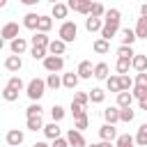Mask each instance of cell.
Masks as SVG:
<instances>
[{
	"mask_svg": "<svg viewBox=\"0 0 147 147\" xmlns=\"http://www.w3.org/2000/svg\"><path fill=\"white\" fill-rule=\"evenodd\" d=\"M136 37L138 39H147V18L140 16L138 23H136Z\"/></svg>",
	"mask_w": 147,
	"mask_h": 147,
	"instance_id": "obj_27",
	"label": "cell"
},
{
	"mask_svg": "<svg viewBox=\"0 0 147 147\" xmlns=\"http://www.w3.org/2000/svg\"><path fill=\"white\" fill-rule=\"evenodd\" d=\"M131 67L138 71V74H145L147 71V55H142V53H138L133 60H131Z\"/></svg>",
	"mask_w": 147,
	"mask_h": 147,
	"instance_id": "obj_20",
	"label": "cell"
},
{
	"mask_svg": "<svg viewBox=\"0 0 147 147\" xmlns=\"http://www.w3.org/2000/svg\"><path fill=\"white\" fill-rule=\"evenodd\" d=\"M133 117H136V110H131V108H119V122L129 124V122H133Z\"/></svg>",
	"mask_w": 147,
	"mask_h": 147,
	"instance_id": "obj_39",
	"label": "cell"
},
{
	"mask_svg": "<svg viewBox=\"0 0 147 147\" xmlns=\"http://www.w3.org/2000/svg\"><path fill=\"white\" fill-rule=\"evenodd\" d=\"M25 126H28V131H34V133H37V131H44L46 124H44L41 115H37V117H28V119H25Z\"/></svg>",
	"mask_w": 147,
	"mask_h": 147,
	"instance_id": "obj_19",
	"label": "cell"
},
{
	"mask_svg": "<svg viewBox=\"0 0 147 147\" xmlns=\"http://www.w3.org/2000/svg\"><path fill=\"white\" fill-rule=\"evenodd\" d=\"M78 74L76 71H67V74H62V87H67V90H76V85H78Z\"/></svg>",
	"mask_w": 147,
	"mask_h": 147,
	"instance_id": "obj_13",
	"label": "cell"
},
{
	"mask_svg": "<svg viewBox=\"0 0 147 147\" xmlns=\"http://www.w3.org/2000/svg\"><path fill=\"white\" fill-rule=\"evenodd\" d=\"M32 147H51V145H46V142H41V140H39V142H34Z\"/></svg>",
	"mask_w": 147,
	"mask_h": 147,
	"instance_id": "obj_52",
	"label": "cell"
},
{
	"mask_svg": "<svg viewBox=\"0 0 147 147\" xmlns=\"http://www.w3.org/2000/svg\"><path fill=\"white\" fill-rule=\"evenodd\" d=\"M71 115H74V119H78V117H83V115H87V113H85L83 106H78V103L71 101Z\"/></svg>",
	"mask_w": 147,
	"mask_h": 147,
	"instance_id": "obj_46",
	"label": "cell"
},
{
	"mask_svg": "<svg viewBox=\"0 0 147 147\" xmlns=\"http://www.w3.org/2000/svg\"><path fill=\"white\" fill-rule=\"evenodd\" d=\"M129 67H131V60H122V57H117V64H115L117 76H126V74H129Z\"/></svg>",
	"mask_w": 147,
	"mask_h": 147,
	"instance_id": "obj_35",
	"label": "cell"
},
{
	"mask_svg": "<svg viewBox=\"0 0 147 147\" xmlns=\"http://www.w3.org/2000/svg\"><path fill=\"white\" fill-rule=\"evenodd\" d=\"M117 147H133L136 145V136H129V133H122L117 140H115Z\"/></svg>",
	"mask_w": 147,
	"mask_h": 147,
	"instance_id": "obj_32",
	"label": "cell"
},
{
	"mask_svg": "<svg viewBox=\"0 0 147 147\" xmlns=\"http://www.w3.org/2000/svg\"><path fill=\"white\" fill-rule=\"evenodd\" d=\"M136 145H138V147H147V124H140V126H138Z\"/></svg>",
	"mask_w": 147,
	"mask_h": 147,
	"instance_id": "obj_28",
	"label": "cell"
},
{
	"mask_svg": "<svg viewBox=\"0 0 147 147\" xmlns=\"http://www.w3.org/2000/svg\"><path fill=\"white\" fill-rule=\"evenodd\" d=\"M103 99H106V92L101 87H92L90 90V101L92 103H103Z\"/></svg>",
	"mask_w": 147,
	"mask_h": 147,
	"instance_id": "obj_34",
	"label": "cell"
},
{
	"mask_svg": "<svg viewBox=\"0 0 147 147\" xmlns=\"http://www.w3.org/2000/svg\"><path fill=\"white\" fill-rule=\"evenodd\" d=\"M106 85H108V90L110 92H122V80H119V76H110L108 80H106Z\"/></svg>",
	"mask_w": 147,
	"mask_h": 147,
	"instance_id": "obj_36",
	"label": "cell"
},
{
	"mask_svg": "<svg viewBox=\"0 0 147 147\" xmlns=\"http://www.w3.org/2000/svg\"><path fill=\"white\" fill-rule=\"evenodd\" d=\"M140 16H145V18H147V2H145V5H140Z\"/></svg>",
	"mask_w": 147,
	"mask_h": 147,
	"instance_id": "obj_50",
	"label": "cell"
},
{
	"mask_svg": "<svg viewBox=\"0 0 147 147\" xmlns=\"http://www.w3.org/2000/svg\"><path fill=\"white\" fill-rule=\"evenodd\" d=\"M99 138H101L103 142H113V140H117L119 136H117V129H115V124H103V126L99 129Z\"/></svg>",
	"mask_w": 147,
	"mask_h": 147,
	"instance_id": "obj_8",
	"label": "cell"
},
{
	"mask_svg": "<svg viewBox=\"0 0 147 147\" xmlns=\"http://www.w3.org/2000/svg\"><path fill=\"white\" fill-rule=\"evenodd\" d=\"M85 30H87V32H101V30H103V18H92V16H87V18H85Z\"/></svg>",
	"mask_w": 147,
	"mask_h": 147,
	"instance_id": "obj_18",
	"label": "cell"
},
{
	"mask_svg": "<svg viewBox=\"0 0 147 147\" xmlns=\"http://www.w3.org/2000/svg\"><path fill=\"white\" fill-rule=\"evenodd\" d=\"M51 14H53V18H67L69 7H67L64 2H55V5H53V9H51Z\"/></svg>",
	"mask_w": 147,
	"mask_h": 147,
	"instance_id": "obj_24",
	"label": "cell"
},
{
	"mask_svg": "<svg viewBox=\"0 0 147 147\" xmlns=\"http://www.w3.org/2000/svg\"><path fill=\"white\" fill-rule=\"evenodd\" d=\"M46 51H48V48H30V55H32L34 60H41V62H44V60L48 57V55H46Z\"/></svg>",
	"mask_w": 147,
	"mask_h": 147,
	"instance_id": "obj_45",
	"label": "cell"
},
{
	"mask_svg": "<svg viewBox=\"0 0 147 147\" xmlns=\"http://www.w3.org/2000/svg\"><path fill=\"white\" fill-rule=\"evenodd\" d=\"M106 11H108V9H106L101 2H94V5H92V14H90V16H92V18H101V16H106Z\"/></svg>",
	"mask_w": 147,
	"mask_h": 147,
	"instance_id": "obj_40",
	"label": "cell"
},
{
	"mask_svg": "<svg viewBox=\"0 0 147 147\" xmlns=\"http://www.w3.org/2000/svg\"><path fill=\"white\" fill-rule=\"evenodd\" d=\"M9 51H11V55H23V53L28 51V39H25V37L14 39V41L9 44Z\"/></svg>",
	"mask_w": 147,
	"mask_h": 147,
	"instance_id": "obj_11",
	"label": "cell"
},
{
	"mask_svg": "<svg viewBox=\"0 0 147 147\" xmlns=\"http://www.w3.org/2000/svg\"><path fill=\"white\" fill-rule=\"evenodd\" d=\"M136 85H142V87H147V71L136 76Z\"/></svg>",
	"mask_w": 147,
	"mask_h": 147,
	"instance_id": "obj_47",
	"label": "cell"
},
{
	"mask_svg": "<svg viewBox=\"0 0 147 147\" xmlns=\"http://www.w3.org/2000/svg\"><path fill=\"white\" fill-rule=\"evenodd\" d=\"M87 124H90V117H87V115H83V117L74 119V129H76V131H80V133L87 129Z\"/></svg>",
	"mask_w": 147,
	"mask_h": 147,
	"instance_id": "obj_41",
	"label": "cell"
},
{
	"mask_svg": "<svg viewBox=\"0 0 147 147\" xmlns=\"http://www.w3.org/2000/svg\"><path fill=\"white\" fill-rule=\"evenodd\" d=\"M92 51H94V53H99V55H106V53L110 51V41H106V39H101V37H99V39L92 44Z\"/></svg>",
	"mask_w": 147,
	"mask_h": 147,
	"instance_id": "obj_25",
	"label": "cell"
},
{
	"mask_svg": "<svg viewBox=\"0 0 147 147\" xmlns=\"http://www.w3.org/2000/svg\"><path fill=\"white\" fill-rule=\"evenodd\" d=\"M5 140H7V145H11V147H21L23 140H25V133H23L21 129H9L7 136H5Z\"/></svg>",
	"mask_w": 147,
	"mask_h": 147,
	"instance_id": "obj_7",
	"label": "cell"
},
{
	"mask_svg": "<svg viewBox=\"0 0 147 147\" xmlns=\"http://www.w3.org/2000/svg\"><path fill=\"white\" fill-rule=\"evenodd\" d=\"M103 119H106V124H117L119 122V108L117 106H108L103 110Z\"/></svg>",
	"mask_w": 147,
	"mask_h": 147,
	"instance_id": "obj_17",
	"label": "cell"
},
{
	"mask_svg": "<svg viewBox=\"0 0 147 147\" xmlns=\"http://www.w3.org/2000/svg\"><path fill=\"white\" fill-rule=\"evenodd\" d=\"M41 110H44L41 103H30V106L25 108V115H28V117H37V115H41Z\"/></svg>",
	"mask_w": 147,
	"mask_h": 147,
	"instance_id": "obj_42",
	"label": "cell"
},
{
	"mask_svg": "<svg viewBox=\"0 0 147 147\" xmlns=\"http://www.w3.org/2000/svg\"><path fill=\"white\" fill-rule=\"evenodd\" d=\"M119 21H122V14L119 9H108L106 16H103V30H101V39L110 41L117 32H119Z\"/></svg>",
	"mask_w": 147,
	"mask_h": 147,
	"instance_id": "obj_1",
	"label": "cell"
},
{
	"mask_svg": "<svg viewBox=\"0 0 147 147\" xmlns=\"http://www.w3.org/2000/svg\"><path fill=\"white\" fill-rule=\"evenodd\" d=\"M138 108H140V110H147V96H145V99H140V101H138Z\"/></svg>",
	"mask_w": 147,
	"mask_h": 147,
	"instance_id": "obj_49",
	"label": "cell"
},
{
	"mask_svg": "<svg viewBox=\"0 0 147 147\" xmlns=\"http://www.w3.org/2000/svg\"><path fill=\"white\" fill-rule=\"evenodd\" d=\"M64 115H67V110H64L60 103H53V108H51V117H53V122L60 124V122L64 119Z\"/></svg>",
	"mask_w": 147,
	"mask_h": 147,
	"instance_id": "obj_31",
	"label": "cell"
},
{
	"mask_svg": "<svg viewBox=\"0 0 147 147\" xmlns=\"http://www.w3.org/2000/svg\"><path fill=\"white\" fill-rule=\"evenodd\" d=\"M51 41H53V39H48L44 32H37V34L32 37V48H48Z\"/></svg>",
	"mask_w": 147,
	"mask_h": 147,
	"instance_id": "obj_21",
	"label": "cell"
},
{
	"mask_svg": "<svg viewBox=\"0 0 147 147\" xmlns=\"http://www.w3.org/2000/svg\"><path fill=\"white\" fill-rule=\"evenodd\" d=\"M108 71H110V67H108L106 62L94 64V78H96V80H108V78H110V76H108Z\"/></svg>",
	"mask_w": 147,
	"mask_h": 147,
	"instance_id": "obj_23",
	"label": "cell"
},
{
	"mask_svg": "<svg viewBox=\"0 0 147 147\" xmlns=\"http://www.w3.org/2000/svg\"><path fill=\"white\" fill-rule=\"evenodd\" d=\"M51 28H53V18H51V16H41V18H39V28H37V32H44V34H46Z\"/></svg>",
	"mask_w": 147,
	"mask_h": 147,
	"instance_id": "obj_37",
	"label": "cell"
},
{
	"mask_svg": "<svg viewBox=\"0 0 147 147\" xmlns=\"http://www.w3.org/2000/svg\"><path fill=\"white\" fill-rule=\"evenodd\" d=\"M2 99H5V101H16V99H18V92L5 85V90H2Z\"/></svg>",
	"mask_w": 147,
	"mask_h": 147,
	"instance_id": "obj_43",
	"label": "cell"
},
{
	"mask_svg": "<svg viewBox=\"0 0 147 147\" xmlns=\"http://www.w3.org/2000/svg\"><path fill=\"white\" fill-rule=\"evenodd\" d=\"M138 53L133 51V46H119L117 48V57H122V60H133Z\"/></svg>",
	"mask_w": 147,
	"mask_h": 147,
	"instance_id": "obj_29",
	"label": "cell"
},
{
	"mask_svg": "<svg viewBox=\"0 0 147 147\" xmlns=\"http://www.w3.org/2000/svg\"><path fill=\"white\" fill-rule=\"evenodd\" d=\"M131 94H133V99H145L147 96V87H142V85H133V90H131Z\"/></svg>",
	"mask_w": 147,
	"mask_h": 147,
	"instance_id": "obj_44",
	"label": "cell"
},
{
	"mask_svg": "<svg viewBox=\"0 0 147 147\" xmlns=\"http://www.w3.org/2000/svg\"><path fill=\"white\" fill-rule=\"evenodd\" d=\"M21 67H23L21 55H7V60H5V69L7 71H21Z\"/></svg>",
	"mask_w": 147,
	"mask_h": 147,
	"instance_id": "obj_16",
	"label": "cell"
},
{
	"mask_svg": "<svg viewBox=\"0 0 147 147\" xmlns=\"http://www.w3.org/2000/svg\"><path fill=\"white\" fill-rule=\"evenodd\" d=\"M44 136H46L48 140H57V138H62V129H60V124H57V122H48V124L44 126Z\"/></svg>",
	"mask_w": 147,
	"mask_h": 147,
	"instance_id": "obj_10",
	"label": "cell"
},
{
	"mask_svg": "<svg viewBox=\"0 0 147 147\" xmlns=\"http://www.w3.org/2000/svg\"><path fill=\"white\" fill-rule=\"evenodd\" d=\"M76 74H78V78H92V76H94V67H92V62H90V60H83V62L78 64Z\"/></svg>",
	"mask_w": 147,
	"mask_h": 147,
	"instance_id": "obj_12",
	"label": "cell"
},
{
	"mask_svg": "<svg viewBox=\"0 0 147 147\" xmlns=\"http://www.w3.org/2000/svg\"><path fill=\"white\" fill-rule=\"evenodd\" d=\"M46 87H48V90H57V87H62V76H60V74H48V78H46Z\"/></svg>",
	"mask_w": 147,
	"mask_h": 147,
	"instance_id": "obj_30",
	"label": "cell"
},
{
	"mask_svg": "<svg viewBox=\"0 0 147 147\" xmlns=\"http://www.w3.org/2000/svg\"><path fill=\"white\" fill-rule=\"evenodd\" d=\"M119 34H122V37H119V39H122V46H133L136 39H138V37H136V30H131V28H122Z\"/></svg>",
	"mask_w": 147,
	"mask_h": 147,
	"instance_id": "obj_15",
	"label": "cell"
},
{
	"mask_svg": "<svg viewBox=\"0 0 147 147\" xmlns=\"http://www.w3.org/2000/svg\"><path fill=\"white\" fill-rule=\"evenodd\" d=\"M67 140H69V147H87L83 133L76 131V129H69V131H67Z\"/></svg>",
	"mask_w": 147,
	"mask_h": 147,
	"instance_id": "obj_9",
	"label": "cell"
},
{
	"mask_svg": "<svg viewBox=\"0 0 147 147\" xmlns=\"http://www.w3.org/2000/svg\"><path fill=\"white\" fill-rule=\"evenodd\" d=\"M39 18H41V14L28 11V14L23 16V25H25L28 30H37V28H39Z\"/></svg>",
	"mask_w": 147,
	"mask_h": 147,
	"instance_id": "obj_14",
	"label": "cell"
},
{
	"mask_svg": "<svg viewBox=\"0 0 147 147\" xmlns=\"http://www.w3.org/2000/svg\"><path fill=\"white\" fill-rule=\"evenodd\" d=\"M44 69H46L48 74L62 71V69H64V57H60V55H48V57L44 60Z\"/></svg>",
	"mask_w": 147,
	"mask_h": 147,
	"instance_id": "obj_4",
	"label": "cell"
},
{
	"mask_svg": "<svg viewBox=\"0 0 147 147\" xmlns=\"http://www.w3.org/2000/svg\"><path fill=\"white\" fill-rule=\"evenodd\" d=\"M99 147H117V145H113V142H103V140H101V142H99Z\"/></svg>",
	"mask_w": 147,
	"mask_h": 147,
	"instance_id": "obj_51",
	"label": "cell"
},
{
	"mask_svg": "<svg viewBox=\"0 0 147 147\" xmlns=\"http://www.w3.org/2000/svg\"><path fill=\"white\" fill-rule=\"evenodd\" d=\"M92 0H69L67 2V7L69 9H74V11H78V14H85V16H90L92 14Z\"/></svg>",
	"mask_w": 147,
	"mask_h": 147,
	"instance_id": "obj_5",
	"label": "cell"
},
{
	"mask_svg": "<svg viewBox=\"0 0 147 147\" xmlns=\"http://www.w3.org/2000/svg\"><path fill=\"white\" fill-rule=\"evenodd\" d=\"M25 94H28V99H30L32 103H39V99L46 94V80L32 78V80L28 83V87H25Z\"/></svg>",
	"mask_w": 147,
	"mask_h": 147,
	"instance_id": "obj_2",
	"label": "cell"
},
{
	"mask_svg": "<svg viewBox=\"0 0 147 147\" xmlns=\"http://www.w3.org/2000/svg\"><path fill=\"white\" fill-rule=\"evenodd\" d=\"M7 87H11V90H16V92H23L28 85L21 80V76H11V78L7 80Z\"/></svg>",
	"mask_w": 147,
	"mask_h": 147,
	"instance_id": "obj_33",
	"label": "cell"
},
{
	"mask_svg": "<svg viewBox=\"0 0 147 147\" xmlns=\"http://www.w3.org/2000/svg\"><path fill=\"white\" fill-rule=\"evenodd\" d=\"M0 37L5 39V41H14V39H18V23L16 21H9V23H5L2 25V30H0Z\"/></svg>",
	"mask_w": 147,
	"mask_h": 147,
	"instance_id": "obj_6",
	"label": "cell"
},
{
	"mask_svg": "<svg viewBox=\"0 0 147 147\" xmlns=\"http://www.w3.org/2000/svg\"><path fill=\"white\" fill-rule=\"evenodd\" d=\"M76 34H78V25H76L74 21H64V23L60 25V30H57V37H60L64 44L76 41Z\"/></svg>",
	"mask_w": 147,
	"mask_h": 147,
	"instance_id": "obj_3",
	"label": "cell"
},
{
	"mask_svg": "<svg viewBox=\"0 0 147 147\" xmlns=\"http://www.w3.org/2000/svg\"><path fill=\"white\" fill-rule=\"evenodd\" d=\"M64 51H67V44H64L62 39H53L51 46H48V53H51V55H60V57H62Z\"/></svg>",
	"mask_w": 147,
	"mask_h": 147,
	"instance_id": "obj_22",
	"label": "cell"
},
{
	"mask_svg": "<svg viewBox=\"0 0 147 147\" xmlns=\"http://www.w3.org/2000/svg\"><path fill=\"white\" fill-rule=\"evenodd\" d=\"M131 103H133L131 92H119L117 94V108H131Z\"/></svg>",
	"mask_w": 147,
	"mask_h": 147,
	"instance_id": "obj_26",
	"label": "cell"
},
{
	"mask_svg": "<svg viewBox=\"0 0 147 147\" xmlns=\"http://www.w3.org/2000/svg\"><path fill=\"white\" fill-rule=\"evenodd\" d=\"M87 147H99V142H96V145H87Z\"/></svg>",
	"mask_w": 147,
	"mask_h": 147,
	"instance_id": "obj_53",
	"label": "cell"
},
{
	"mask_svg": "<svg viewBox=\"0 0 147 147\" xmlns=\"http://www.w3.org/2000/svg\"><path fill=\"white\" fill-rule=\"evenodd\" d=\"M71 101L78 103V106H83V108H87V103H90V94H87V92H76Z\"/></svg>",
	"mask_w": 147,
	"mask_h": 147,
	"instance_id": "obj_38",
	"label": "cell"
},
{
	"mask_svg": "<svg viewBox=\"0 0 147 147\" xmlns=\"http://www.w3.org/2000/svg\"><path fill=\"white\" fill-rule=\"evenodd\" d=\"M51 147H69V140L67 138H57V140H53Z\"/></svg>",
	"mask_w": 147,
	"mask_h": 147,
	"instance_id": "obj_48",
	"label": "cell"
}]
</instances>
